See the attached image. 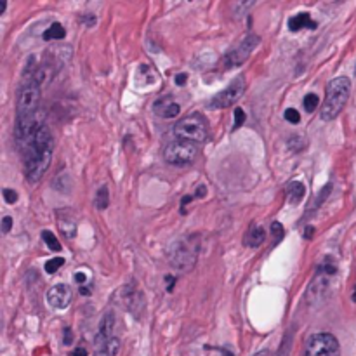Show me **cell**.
<instances>
[{"mask_svg": "<svg viewBox=\"0 0 356 356\" xmlns=\"http://www.w3.org/2000/svg\"><path fill=\"white\" fill-rule=\"evenodd\" d=\"M302 28H309V30H315L316 28V21H313L311 14H307V12H299V14L292 16L289 19L290 31H299Z\"/></svg>", "mask_w": 356, "mask_h": 356, "instance_id": "cell-14", "label": "cell"}, {"mask_svg": "<svg viewBox=\"0 0 356 356\" xmlns=\"http://www.w3.org/2000/svg\"><path fill=\"white\" fill-rule=\"evenodd\" d=\"M2 193H4V200L7 203H11V205H12V203L18 202V193H16L14 190H9V188H5V190Z\"/></svg>", "mask_w": 356, "mask_h": 356, "instance_id": "cell-24", "label": "cell"}, {"mask_svg": "<svg viewBox=\"0 0 356 356\" xmlns=\"http://www.w3.org/2000/svg\"><path fill=\"white\" fill-rule=\"evenodd\" d=\"M42 240L47 244V247H49L51 250H54V252H59L61 250L59 240H57L56 235H54L53 231H49V229H44V231H42Z\"/></svg>", "mask_w": 356, "mask_h": 356, "instance_id": "cell-18", "label": "cell"}, {"mask_svg": "<svg viewBox=\"0 0 356 356\" xmlns=\"http://www.w3.org/2000/svg\"><path fill=\"white\" fill-rule=\"evenodd\" d=\"M304 196H306V186L301 181L289 183V186H287V198H289V203L297 205L299 202H302Z\"/></svg>", "mask_w": 356, "mask_h": 356, "instance_id": "cell-15", "label": "cell"}, {"mask_svg": "<svg viewBox=\"0 0 356 356\" xmlns=\"http://www.w3.org/2000/svg\"><path fill=\"white\" fill-rule=\"evenodd\" d=\"M196 196H198V198L205 196V186H200V188H198V192H196Z\"/></svg>", "mask_w": 356, "mask_h": 356, "instance_id": "cell-33", "label": "cell"}, {"mask_svg": "<svg viewBox=\"0 0 356 356\" xmlns=\"http://www.w3.org/2000/svg\"><path fill=\"white\" fill-rule=\"evenodd\" d=\"M5 7H7V2H5V0H2V2H0V16L5 12Z\"/></svg>", "mask_w": 356, "mask_h": 356, "instance_id": "cell-34", "label": "cell"}, {"mask_svg": "<svg viewBox=\"0 0 356 356\" xmlns=\"http://www.w3.org/2000/svg\"><path fill=\"white\" fill-rule=\"evenodd\" d=\"M264 240H266V229L259 224H252L250 229L247 231V235H245L244 244H245V247L257 248L264 244Z\"/></svg>", "mask_w": 356, "mask_h": 356, "instance_id": "cell-13", "label": "cell"}, {"mask_svg": "<svg viewBox=\"0 0 356 356\" xmlns=\"http://www.w3.org/2000/svg\"><path fill=\"white\" fill-rule=\"evenodd\" d=\"M198 248H200V240L196 235H188L184 236L183 240L176 242V245L172 247V252H170V263H172V266L181 271H190L196 263Z\"/></svg>", "mask_w": 356, "mask_h": 356, "instance_id": "cell-3", "label": "cell"}, {"mask_svg": "<svg viewBox=\"0 0 356 356\" xmlns=\"http://www.w3.org/2000/svg\"><path fill=\"white\" fill-rule=\"evenodd\" d=\"M174 134L177 139L190 142H203L209 137V124L200 113H193V115L184 116L183 120H179L174 125Z\"/></svg>", "mask_w": 356, "mask_h": 356, "instance_id": "cell-4", "label": "cell"}, {"mask_svg": "<svg viewBox=\"0 0 356 356\" xmlns=\"http://www.w3.org/2000/svg\"><path fill=\"white\" fill-rule=\"evenodd\" d=\"M71 356H87V349L83 346H79V348L73 349V355Z\"/></svg>", "mask_w": 356, "mask_h": 356, "instance_id": "cell-27", "label": "cell"}, {"mask_svg": "<svg viewBox=\"0 0 356 356\" xmlns=\"http://www.w3.org/2000/svg\"><path fill=\"white\" fill-rule=\"evenodd\" d=\"M349 94H351V80L348 77H337L327 83L325 99H323L322 110H320V116L323 122L337 118L348 103Z\"/></svg>", "mask_w": 356, "mask_h": 356, "instance_id": "cell-2", "label": "cell"}, {"mask_svg": "<svg viewBox=\"0 0 356 356\" xmlns=\"http://www.w3.org/2000/svg\"><path fill=\"white\" fill-rule=\"evenodd\" d=\"M186 82H188V75L186 73H177L176 75V83L179 87H183V85H186Z\"/></svg>", "mask_w": 356, "mask_h": 356, "instance_id": "cell-26", "label": "cell"}, {"mask_svg": "<svg viewBox=\"0 0 356 356\" xmlns=\"http://www.w3.org/2000/svg\"><path fill=\"white\" fill-rule=\"evenodd\" d=\"M71 341H73V335H71V330H70V329H64V341H63V342L68 346Z\"/></svg>", "mask_w": 356, "mask_h": 356, "instance_id": "cell-28", "label": "cell"}, {"mask_svg": "<svg viewBox=\"0 0 356 356\" xmlns=\"http://www.w3.org/2000/svg\"><path fill=\"white\" fill-rule=\"evenodd\" d=\"M271 233H273V236H274V242H281V238H283V235H285V229H283V226H281V222L274 221L273 224H271Z\"/></svg>", "mask_w": 356, "mask_h": 356, "instance_id": "cell-21", "label": "cell"}, {"mask_svg": "<svg viewBox=\"0 0 356 356\" xmlns=\"http://www.w3.org/2000/svg\"><path fill=\"white\" fill-rule=\"evenodd\" d=\"M320 105V98L316 96V94H307L306 98H304V108H306L307 113H313L316 108H318Z\"/></svg>", "mask_w": 356, "mask_h": 356, "instance_id": "cell-19", "label": "cell"}, {"mask_svg": "<svg viewBox=\"0 0 356 356\" xmlns=\"http://www.w3.org/2000/svg\"><path fill=\"white\" fill-rule=\"evenodd\" d=\"M304 356H341V346L337 337L329 332L313 334L306 341Z\"/></svg>", "mask_w": 356, "mask_h": 356, "instance_id": "cell-6", "label": "cell"}, {"mask_svg": "<svg viewBox=\"0 0 356 356\" xmlns=\"http://www.w3.org/2000/svg\"><path fill=\"white\" fill-rule=\"evenodd\" d=\"M94 356H110V355L105 351V349H98V351H96V355H94Z\"/></svg>", "mask_w": 356, "mask_h": 356, "instance_id": "cell-35", "label": "cell"}, {"mask_svg": "<svg viewBox=\"0 0 356 356\" xmlns=\"http://www.w3.org/2000/svg\"><path fill=\"white\" fill-rule=\"evenodd\" d=\"M71 299H73V292H71L70 285L66 283L54 285L47 292V302L56 309H66L70 306Z\"/></svg>", "mask_w": 356, "mask_h": 356, "instance_id": "cell-9", "label": "cell"}, {"mask_svg": "<svg viewBox=\"0 0 356 356\" xmlns=\"http://www.w3.org/2000/svg\"><path fill=\"white\" fill-rule=\"evenodd\" d=\"M110 205V195H108V186H101L99 192L96 193V198H94V207L98 210H105Z\"/></svg>", "mask_w": 356, "mask_h": 356, "instance_id": "cell-17", "label": "cell"}, {"mask_svg": "<svg viewBox=\"0 0 356 356\" xmlns=\"http://www.w3.org/2000/svg\"><path fill=\"white\" fill-rule=\"evenodd\" d=\"M245 90H247V80H245L244 75H238L235 80H231V83H229L224 90H221L219 94L214 96L210 106H212V108H219V110L235 106L236 103L242 99Z\"/></svg>", "mask_w": 356, "mask_h": 356, "instance_id": "cell-7", "label": "cell"}, {"mask_svg": "<svg viewBox=\"0 0 356 356\" xmlns=\"http://www.w3.org/2000/svg\"><path fill=\"white\" fill-rule=\"evenodd\" d=\"M57 226H59V231L63 233L66 238H75L77 235V222L71 216L70 210H57Z\"/></svg>", "mask_w": 356, "mask_h": 356, "instance_id": "cell-12", "label": "cell"}, {"mask_svg": "<svg viewBox=\"0 0 356 356\" xmlns=\"http://www.w3.org/2000/svg\"><path fill=\"white\" fill-rule=\"evenodd\" d=\"M12 224H14V222H12L11 216H5V218L2 219V231L9 233V231H11V228H12Z\"/></svg>", "mask_w": 356, "mask_h": 356, "instance_id": "cell-25", "label": "cell"}, {"mask_svg": "<svg viewBox=\"0 0 356 356\" xmlns=\"http://www.w3.org/2000/svg\"><path fill=\"white\" fill-rule=\"evenodd\" d=\"M192 200H195V195H188V196H184V198L181 200V209H184V205H186L188 202H192Z\"/></svg>", "mask_w": 356, "mask_h": 356, "instance_id": "cell-30", "label": "cell"}, {"mask_svg": "<svg viewBox=\"0 0 356 356\" xmlns=\"http://www.w3.org/2000/svg\"><path fill=\"white\" fill-rule=\"evenodd\" d=\"M221 351H222V353H224V356H235V355H233V353H229V351H226V349H221Z\"/></svg>", "mask_w": 356, "mask_h": 356, "instance_id": "cell-36", "label": "cell"}, {"mask_svg": "<svg viewBox=\"0 0 356 356\" xmlns=\"http://www.w3.org/2000/svg\"><path fill=\"white\" fill-rule=\"evenodd\" d=\"M313 233H315V228H313V226H307V228L304 229V238L311 240V238H313Z\"/></svg>", "mask_w": 356, "mask_h": 356, "instance_id": "cell-29", "label": "cell"}, {"mask_svg": "<svg viewBox=\"0 0 356 356\" xmlns=\"http://www.w3.org/2000/svg\"><path fill=\"white\" fill-rule=\"evenodd\" d=\"M75 280L79 281V283H85V281H87V276H85V274H83V273H77V274H75Z\"/></svg>", "mask_w": 356, "mask_h": 356, "instance_id": "cell-31", "label": "cell"}, {"mask_svg": "<svg viewBox=\"0 0 356 356\" xmlns=\"http://www.w3.org/2000/svg\"><path fill=\"white\" fill-rule=\"evenodd\" d=\"M196 155H198V146L195 142L183 141V139H177V141L167 144L164 151L165 162L170 165H176V167H184V165L193 164Z\"/></svg>", "mask_w": 356, "mask_h": 356, "instance_id": "cell-5", "label": "cell"}, {"mask_svg": "<svg viewBox=\"0 0 356 356\" xmlns=\"http://www.w3.org/2000/svg\"><path fill=\"white\" fill-rule=\"evenodd\" d=\"M42 37H44V40H63V38L66 37V30H64V27L61 23H53V25L44 31Z\"/></svg>", "mask_w": 356, "mask_h": 356, "instance_id": "cell-16", "label": "cell"}, {"mask_svg": "<svg viewBox=\"0 0 356 356\" xmlns=\"http://www.w3.org/2000/svg\"><path fill=\"white\" fill-rule=\"evenodd\" d=\"M353 302H356V287H355V290H353Z\"/></svg>", "mask_w": 356, "mask_h": 356, "instance_id": "cell-37", "label": "cell"}, {"mask_svg": "<svg viewBox=\"0 0 356 356\" xmlns=\"http://www.w3.org/2000/svg\"><path fill=\"white\" fill-rule=\"evenodd\" d=\"M245 118H247V116H245L244 110H242V108H236L235 110V127H233V129H235V131H236V129H240L242 125L245 124Z\"/></svg>", "mask_w": 356, "mask_h": 356, "instance_id": "cell-23", "label": "cell"}, {"mask_svg": "<svg viewBox=\"0 0 356 356\" xmlns=\"http://www.w3.org/2000/svg\"><path fill=\"white\" fill-rule=\"evenodd\" d=\"M254 356H273V353H271V351H268V349H264V351H259V353H255Z\"/></svg>", "mask_w": 356, "mask_h": 356, "instance_id": "cell-32", "label": "cell"}, {"mask_svg": "<svg viewBox=\"0 0 356 356\" xmlns=\"http://www.w3.org/2000/svg\"><path fill=\"white\" fill-rule=\"evenodd\" d=\"M259 42H261V38H259L257 35L248 33L244 40L238 42L236 47H233V49L226 54L224 59H222V66L224 68H235V66L244 64L245 61L248 59V56L254 53V49L259 45Z\"/></svg>", "mask_w": 356, "mask_h": 356, "instance_id": "cell-8", "label": "cell"}, {"mask_svg": "<svg viewBox=\"0 0 356 356\" xmlns=\"http://www.w3.org/2000/svg\"><path fill=\"white\" fill-rule=\"evenodd\" d=\"M153 111L162 118H174L181 113V105L172 96H162L153 103Z\"/></svg>", "mask_w": 356, "mask_h": 356, "instance_id": "cell-10", "label": "cell"}, {"mask_svg": "<svg viewBox=\"0 0 356 356\" xmlns=\"http://www.w3.org/2000/svg\"><path fill=\"white\" fill-rule=\"evenodd\" d=\"M54 153V137L47 125H42L38 132L27 144V158H25V174L28 181L37 183L47 172Z\"/></svg>", "mask_w": 356, "mask_h": 356, "instance_id": "cell-1", "label": "cell"}, {"mask_svg": "<svg viewBox=\"0 0 356 356\" xmlns=\"http://www.w3.org/2000/svg\"><path fill=\"white\" fill-rule=\"evenodd\" d=\"M113 329H115V315H113V311H108L99 323L98 337H96L98 346L106 344L110 339H113Z\"/></svg>", "mask_w": 356, "mask_h": 356, "instance_id": "cell-11", "label": "cell"}, {"mask_svg": "<svg viewBox=\"0 0 356 356\" xmlns=\"http://www.w3.org/2000/svg\"><path fill=\"white\" fill-rule=\"evenodd\" d=\"M285 120L290 122V124H299V122H301L299 111H297V110H294V108L285 110Z\"/></svg>", "mask_w": 356, "mask_h": 356, "instance_id": "cell-22", "label": "cell"}, {"mask_svg": "<svg viewBox=\"0 0 356 356\" xmlns=\"http://www.w3.org/2000/svg\"><path fill=\"white\" fill-rule=\"evenodd\" d=\"M63 264H64L63 257H54V259H51V261H47V264H45V271H47L49 274H54L61 266H63Z\"/></svg>", "mask_w": 356, "mask_h": 356, "instance_id": "cell-20", "label": "cell"}]
</instances>
